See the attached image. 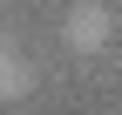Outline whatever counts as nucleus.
I'll list each match as a JSON object with an SVG mask.
<instances>
[{"instance_id": "f257e3e1", "label": "nucleus", "mask_w": 122, "mask_h": 115, "mask_svg": "<svg viewBox=\"0 0 122 115\" xmlns=\"http://www.w3.org/2000/svg\"><path fill=\"white\" fill-rule=\"evenodd\" d=\"M61 41H68L75 54H102V48L115 41V14L102 7V0H75L68 20H61Z\"/></svg>"}, {"instance_id": "f03ea898", "label": "nucleus", "mask_w": 122, "mask_h": 115, "mask_svg": "<svg viewBox=\"0 0 122 115\" xmlns=\"http://www.w3.org/2000/svg\"><path fill=\"white\" fill-rule=\"evenodd\" d=\"M27 88H34V68L14 48H0V102H14V95H27Z\"/></svg>"}]
</instances>
